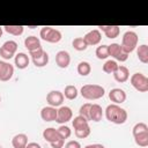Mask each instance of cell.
<instances>
[{
  "mask_svg": "<svg viewBox=\"0 0 148 148\" xmlns=\"http://www.w3.org/2000/svg\"><path fill=\"white\" fill-rule=\"evenodd\" d=\"M105 117L110 123L121 125L127 120V111L117 104H110L105 109Z\"/></svg>",
  "mask_w": 148,
  "mask_h": 148,
  "instance_id": "cell-1",
  "label": "cell"
},
{
  "mask_svg": "<svg viewBox=\"0 0 148 148\" xmlns=\"http://www.w3.org/2000/svg\"><path fill=\"white\" fill-rule=\"evenodd\" d=\"M80 94L86 99L95 101V99H99L104 96L105 89L99 84H84L81 87Z\"/></svg>",
  "mask_w": 148,
  "mask_h": 148,
  "instance_id": "cell-2",
  "label": "cell"
},
{
  "mask_svg": "<svg viewBox=\"0 0 148 148\" xmlns=\"http://www.w3.org/2000/svg\"><path fill=\"white\" fill-rule=\"evenodd\" d=\"M138 42H139V37L136 35V32L134 31H126L124 35H123V38H121V49L125 53L130 54L131 52H133L135 50V47L138 46Z\"/></svg>",
  "mask_w": 148,
  "mask_h": 148,
  "instance_id": "cell-3",
  "label": "cell"
},
{
  "mask_svg": "<svg viewBox=\"0 0 148 148\" xmlns=\"http://www.w3.org/2000/svg\"><path fill=\"white\" fill-rule=\"evenodd\" d=\"M39 36L43 40L49 42V43H58L61 40V32L58 29H54L52 27H43L40 29Z\"/></svg>",
  "mask_w": 148,
  "mask_h": 148,
  "instance_id": "cell-4",
  "label": "cell"
},
{
  "mask_svg": "<svg viewBox=\"0 0 148 148\" xmlns=\"http://www.w3.org/2000/svg\"><path fill=\"white\" fill-rule=\"evenodd\" d=\"M131 84L133 86V88L140 92H146L148 91V77L142 74V73H134L131 79Z\"/></svg>",
  "mask_w": 148,
  "mask_h": 148,
  "instance_id": "cell-5",
  "label": "cell"
},
{
  "mask_svg": "<svg viewBox=\"0 0 148 148\" xmlns=\"http://www.w3.org/2000/svg\"><path fill=\"white\" fill-rule=\"evenodd\" d=\"M108 50H109V57L111 56L112 58H114L116 60H118L120 62L126 61L128 58V54L123 51L120 44H118V43H112V44L108 45Z\"/></svg>",
  "mask_w": 148,
  "mask_h": 148,
  "instance_id": "cell-6",
  "label": "cell"
},
{
  "mask_svg": "<svg viewBox=\"0 0 148 148\" xmlns=\"http://www.w3.org/2000/svg\"><path fill=\"white\" fill-rule=\"evenodd\" d=\"M73 118V111L69 106L61 105L59 109H57V119L56 121L59 124H66Z\"/></svg>",
  "mask_w": 148,
  "mask_h": 148,
  "instance_id": "cell-7",
  "label": "cell"
},
{
  "mask_svg": "<svg viewBox=\"0 0 148 148\" xmlns=\"http://www.w3.org/2000/svg\"><path fill=\"white\" fill-rule=\"evenodd\" d=\"M14 75V66L9 62L0 60V81H9Z\"/></svg>",
  "mask_w": 148,
  "mask_h": 148,
  "instance_id": "cell-8",
  "label": "cell"
},
{
  "mask_svg": "<svg viewBox=\"0 0 148 148\" xmlns=\"http://www.w3.org/2000/svg\"><path fill=\"white\" fill-rule=\"evenodd\" d=\"M64 95L61 91L59 90H51L47 95H46V102L49 103L50 106L57 108V106H61L62 102H64Z\"/></svg>",
  "mask_w": 148,
  "mask_h": 148,
  "instance_id": "cell-9",
  "label": "cell"
},
{
  "mask_svg": "<svg viewBox=\"0 0 148 148\" xmlns=\"http://www.w3.org/2000/svg\"><path fill=\"white\" fill-rule=\"evenodd\" d=\"M83 39H84V42L87 43L88 46H94V45L99 44V42L102 39V34L98 29H92V30L88 31L84 35Z\"/></svg>",
  "mask_w": 148,
  "mask_h": 148,
  "instance_id": "cell-10",
  "label": "cell"
},
{
  "mask_svg": "<svg viewBox=\"0 0 148 148\" xmlns=\"http://www.w3.org/2000/svg\"><path fill=\"white\" fill-rule=\"evenodd\" d=\"M56 64L60 68H67L71 64V56L67 51L60 50L56 53Z\"/></svg>",
  "mask_w": 148,
  "mask_h": 148,
  "instance_id": "cell-11",
  "label": "cell"
},
{
  "mask_svg": "<svg viewBox=\"0 0 148 148\" xmlns=\"http://www.w3.org/2000/svg\"><path fill=\"white\" fill-rule=\"evenodd\" d=\"M109 98L113 104H121L126 101V92L120 88H113L109 92Z\"/></svg>",
  "mask_w": 148,
  "mask_h": 148,
  "instance_id": "cell-12",
  "label": "cell"
},
{
  "mask_svg": "<svg viewBox=\"0 0 148 148\" xmlns=\"http://www.w3.org/2000/svg\"><path fill=\"white\" fill-rule=\"evenodd\" d=\"M40 118L44 121H56L57 119V109L53 106H44L40 110Z\"/></svg>",
  "mask_w": 148,
  "mask_h": 148,
  "instance_id": "cell-13",
  "label": "cell"
},
{
  "mask_svg": "<svg viewBox=\"0 0 148 148\" xmlns=\"http://www.w3.org/2000/svg\"><path fill=\"white\" fill-rule=\"evenodd\" d=\"M113 77L119 83L126 82L128 80V77H130V71H128V68L126 66H123V65L121 66H118L117 71L113 73Z\"/></svg>",
  "mask_w": 148,
  "mask_h": 148,
  "instance_id": "cell-14",
  "label": "cell"
},
{
  "mask_svg": "<svg viewBox=\"0 0 148 148\" xmlns=\"http://www.w3.org/2000/svg\"><path fill=\"white\" fill-rule=\"evenodd\" d=\"M98 28L110 39H113V38L118 37L119 36V32H120V27L119 25H99Z\"/></svg>",
  "mask_w": 148,
  "mask_h": 148,
  "instance_id": "cell-15",
  "label": "cell"
},
{
  "mask_svg": "<svg viewBox=\"0 0 148 148\" xmlns=\"http://www.w3.org/2000/svg\"><path fill=\"white\" fill-rule=\"evenodd\" d=\"M29 57L28 54H25L24 52H20V53H16L15 54V58H14V64L15 66L18 68V69H24L28 67L29 65Z\"/></svg>",
  "mask_w": 148,
  "mask_h": 148,
  "instance_id": "cell-16",
  "label": "cell"
},
{
  "mask_svg": "<svg viewBox=\"0 0 148 148\" xmlns=\"http://www.w3.org/2000/svg\"><path fill=\"white\" fill-rule=\"evenodd\" d=\"M24 46L28 49L29 52L31 51H35L37 49H40L42 45H40V39L36 36H28L25 39H24Z\"/></svg>",
  "mask_w": 148,
  "mask_h": 148,
  "instance_id": "cell-17",
  "label": "cell"
},
{
  "mask_svg": "<svg viewBox=\"0 0 148 148\" xmlns=\"http://www.w3.org/2000/svg\"><path fill=\"white\" fill-rule=\"evenodd\" d=\"M43 138H44V140L47 141L49 143H52V142H54V141L61 139L60 135H59V133H58V131H57L56 128H53V127H47V128H45V130L43 131Z\"/></svg>",
  "mask_w": 148,
  "mask_h": 148,
  "instance_id": "cell-18",
  "label": "cell"
},
{
  "mask_svg": "<svg viewBox=\"0 0 148 148\" xmlns=\"http://www.w3.org/2000/svg\"><path fill=\"white\" fill-rule=\"evenodd\" d=\"M89 117H90V120H92L95 123L101 121L102 120V117H103V109H102V106L98 105V104H92L91 103Z\"/></svg>",
  "mask_w": 148,
  "mask_h": 148,
  "instance_id": "cell-19",
  "label": "cell"
},
{
  "mask_svg": "<svg viewBox=\"0 0 148 148\" xmlns=\"http://www.w3.org/2000/svg\"><path fill=\"white\" fill-rule=\"evenodd\" d=\"M12 145L14 148H25L28 145V136L24 133H18L13 136Z\"/></svg>",
  "mask_w": 148,
  "mask_h": 148,
  "instance_id": "cell-20",
  "label": "cell"
},
{
  "mask_svg": "<svg viewBox=\"0 0 148 148\" xmlns=\"http://www.w3.org/2000/svg\"><path fill=\"white\" fill-rule=\"evenodd\" d=\"M136 56H138V59L142 64H148V45L142 44V45L138 46V49H136Z\"/></svg>",
  "mask_w": 148,
  "mask_h": 148,
  "instance_id": "cell-21",
  "label": "cell"
},
{
  "mask_svg": "<svg viewBox=\"0 0 148 148\" xmlns=\"http://www.w3.org/2000/svg\"><path fill=\"white\" fill-rule=\"evenodd\" d=\"M62 95H64V97H66L67 99H71V101H72V99H75V98L77 97L79 90H77V88H76L75 86L68 84V86L65 87V90H64Z\"/></svg>",
  "mask_w": 148,
  "mask_h": 148,
  "instance_id": "cell-22",
  "label": "cell"
},
{
  "mask_svg": "<svg viewBox=\"0 0 148 148\" xmlns=\"http://www.w3.org/2000/svg\"><path fill=\"white\" fill-rule=\"evenodd\" d=\"M2 28L6 32H8L9 35H13V36H21L24 30L23 25H5Z\"/></svg>",
  "mask_w": 148,
  "mask_h": 148,
  "instance_id": "cell-23",
  "label": "cell"
},
{
  "mask_svg": "<svg viewBox=\"0 0 148 148\" xmlns=\"http://www.w3.org/2000/svg\"><path fill=\"white\" fill-rule=\"evenodd\" d=\"M133 138H134V141L138 146H140V147H147L148 146V131L143 132V133L135 134V135H133Z\"/></svg>",
  "mask_w": 148,
  "mask_h": 148,
  "instance_id": "cell-24",
  "label": "cell"
},
{
  "mask_svg": "<svg viewBox=\"0 0 148 148\" xmlns=\"http://www.w3.org/2000/svg\"><path fill=\"white\" fill-rule=\"evenodd\" d=\"M118 64H117V61L116 60H106L105 62H104V65H103V72L104 73H106V74H113L116 71H117V68H118Z\"/></svg>",
  "mask_w": 148,
  "mask_h": 148,
  "instance_id": "cell-25",
  "label": "cell"
},
{
  "mask_svg": "<svg viewBox=\"0 0 148 148\" xmlns=\"http://www.w3.org/2000/svg\"><path fill=\"white\" fill-rule=\"evenodd\" d=\"M91 72V66L88 61H81L79 62L77 65V73L81 75V76H87L89 75Z\"/></svg>",
  "mask_w": 148,
  "mask_h": 148,
  "instance_id": "cell-26",
  "label": "cell"
},
{
  "mask_svg": "<svg viewBox=\"0 0 148 148\" xmlns=\"http://www.w3.org/2000/svg\"><path fill=\"white\" fill-rule=\"evenodd\" d=\"M90 126L89 124L86 125V126H82V127H79V128H75L74 130V133H75V136L79 138V139H84L87 136H89L90 134Z\"/></svg>",
  "mask_w": 148,
  "mask_h": 148,
  "instance_id": "cell-27",
  "label": "cell"
},
{
  "mask_svg": "<svg viewBox=\"0 0 148 148\" xmlns=\"http://www.w3.org/2000/svg\"><path fill=\"white\" fill-rule=\"evenodd\" d=\"M31 60H32V64L36 67H44L49 64V54H47V52L44 51V53L40 57H38L36 59H31Z\"/></svg>",
  "mask_w": 148,
  "mask_h": 148,
  "instance_id": "cell-28",
  "label": "cell"
},
{
  "mask_svg": "<svg viewBox=\"0 0 148 148\" xmlns=\"http://www.w3.org/2000/svg\"><path fill=\"white\" fill-rule=\"evenodd\" d=\"M72 45H73V47H74L76 51H84V50H87V47H88V45H87V43L84 42L83 37H76V38H74L73 42H72Z\"/></svg>",
  "mask_w": 148,
  "mask_h": 148,
  "instance_id": "cell-29",
  "label": "cell"
},
{
  "mask_svg": "<svg viewBox=\"0 0 148 148\" xmlns=\"http://www.w3.org/2000/svg\"><path fill=\"white\" fill-rule=\"evenodd\" d=\"M95 54L98 59H106L109 57V50H108V45H99L97 46L96 51H95Z\"/></svg>",
  "mask_w": 148,
  "mask_h": 148,
  "instance_id": "cell-30",
  "label": "cell"
},
{
  "mask_svg": "<svg viewBox=\"0 0 148 148\" xmlns=\"http://www.w3.org/2000/svg\"><path fill=\"white\" fill-rule=\"evenodd\" d=\"M1 47H2L3 50H6V51H8V52H10V53H13V54H15L16 51H17V43H16L15 40H6V42L1 45Z\"/></svg>",
  "mask_w": 148,
  "mask_h": 148,
  "instance_id": "cell-31",
  "label": "cell"
},
{
  "mask_svg": "<svg viewBox=\"0 0 148 148\" xmlns=\"http://www.w3.org/2000/svg\"><path fill=\"white\" fill-rule=\"evenodd\" d=\"M90 106H91V103H84L83 105L80 106V110H79V116H82V117L86 118L88 121H90V117H89Z\"/></svg>",
  "mask_w": 148,
  "mask_h": 148,
  "instance_id": "cell-32",
  "label": "cell"
},
{
  "mask_svg": "<svg viewBox=\"0 0 148 148\" xmlns=\"http://www.w3.org/2000/svg\"><path fill=\"white\" fill-rule=\"evenodd\" d=\"M88 120L86 119V118H83L82 116H76V117H74V119L72 120V125H73V127H74V130L75 128H79V127H82V126H86V125H88Z\"/></svg>",
  "mask_w": 148,
  "mask_h": 148,
  "instance_id": "cell-33",
  "label": "cell"
},
{
  "mask_svg": "<svg viewBox=\"0 0 148 148\" xmlns=\"http://www.w3.org/2000/svg\"><path fill=\"white\" fill-rule=\"evenodd\" d=\"M57 131H58L60 138L64 139V140H65V139H68V138L71 136V134H72L71 128H69L68 126H66V125H61L59 128H57Z\"/></svg>",
  "mask_w": 148,
  "mask_h": 148,
  "instance_id": "cell-34",
  "label": "cell"
},
{
  "mask_svg": "<svg viewBox=\"0 0 148 148\" xmlns=\"http://www.w3.org/2000/svg\"><path fill=\"white\" fill-rule=\"evenodd\" d=\"M147 131H148L147 124H145V123H136V124L133 126L132 133H133V135H135V134L143 133V132H147Z\"/></svg>",
  "mask_w": 148,
  "mask_h": 148,
  "instance_id": "cell-35",
  "label": "cell"
},
{
  "mask_svg": "<svg viewBox=\"0 0 148 148\" xmlns=\"http://www.w3.org/2000/svg\"><path fill=\"white\" fill-rule=\"evenodd\" d=\"M14 56H15V54H13V53H10V52L3 50L2 47H0V57L3 58L5 60H9V59H12Z\"/></svg>",
  "mask_w": 148,
  "mask_h": 148,
  "instance_id": "cell-36",
  "label": "cell"
},
{
  "mask_svg": "<svg viewBox=\"0 0 148 148\" xmlns=\"http://www.w3.org/2000/svg\"><path fill=\"white\" fill-rule=\"evenodd\" d=\"M65 148H82L81 147V143L76 140H71L68 141L66 145H65Z\"/></svg>",
  "mask_w": 148,
  "mask_h": 148,
  "instance_id": "cell-37",
  "label": "cell"
},
{
  "mask_svg": "<svg viewBox=\"0 0 148 148\" xmlns=\"http://www.w3.org/2000/svg\"><path fill=\"white\" fill-rule=\"evenodd\" d=\"M43 53H44V50H43L42 47H40V49H37V50H35V51H31V52H29V54H30L31 59H36V58L40 57Z\"/></svg>",
  "mask_w": 148,
  "mask_h": 148,
  "instance_id": "cell-38",
  "label": "cell"
},
{
  "mask_svg": "<svg viewBox=\"0 0 148 148\" xmlns=\"http://www.w3.org/2000/svg\"><path fill=\"white\" fill-rule=\"evenodd\" d=\"M50 145H51L52 148H62L64 145H65V140L64 139H59V140H57V141H54V142H52Z\"/></svg>",
  "mask_w": 148,
  "mask_h": 148,
  "instance_id": "cell-39",
  "label": "cell"
},
{
  "mask_svg": "<svg viewBox=\"0 0 148 148\" xmlns=\"http://www.w3.org/2000/svg\"><path fill=\"white\" fill-rule=\"evenodd\" d=\"M25 148H42V147L37 142H28V145H27Z\"/></svg>",
  "mask_w": 148,
  "mask_h": 148,
  "instance_id": "cell-40",
  "label": "cell"
},
{
  "mask_svg": "<svg viewBox=\"0 0 148 148\" xmlns=\"http://www.w3.org/2000/svg\"><path fill=\"white\" fill-rule=\"evenodd\" d=\"M83 148H105V147L103 145H101V143H92V145H87Z\"/></svg>",
  "mask_w": 148,
  "mask_h": 148,
  "instance_id": "cell-41",
  "label": "cell"
},
{
  "mask_svg": "<svg viewBox=\"0 0 148 148\" xmlns=\"http://www.w3.org/2000/svg\"><path fill=\"white\" fill-rule=\"evenodd\" d=\"M2 32H3V28L0 27V38H1V36H2Z\"/></svg>",
  "mask_w": 148,
  "mask_h": 148,
  "instance_id": "cell-42",
  "label": "cell"
},
{
  "mask_svg": "<svg viewBox=\"0 0 148 148\" xmlns=\"http://www.w3.org/2000/svg\"><path fill=\"white\" fill-rule=\"evenodd\" d=\"M28 28H30V29H34V28H37V27H36V25H29Z\"/></svg>",
  "mask_w": 148,
  "mask_h": 148,
  "instance_id": "cell-43",
  "label": "cell"
},
{
  "mask_svg": "<svg viewBox=\"0 0 148 148\" xmlns=\"http://www.w3.org/2000/svg\"><path fill=\"white\" fill-rule=\"evenodd\" d=\"M0 102H1V96H0Z\"/></svg>",
  "mask_w": 148,
  "mask_h": 148,
  "instance_id": "cell-44",
  "label": "cell"
}]
</instances>
